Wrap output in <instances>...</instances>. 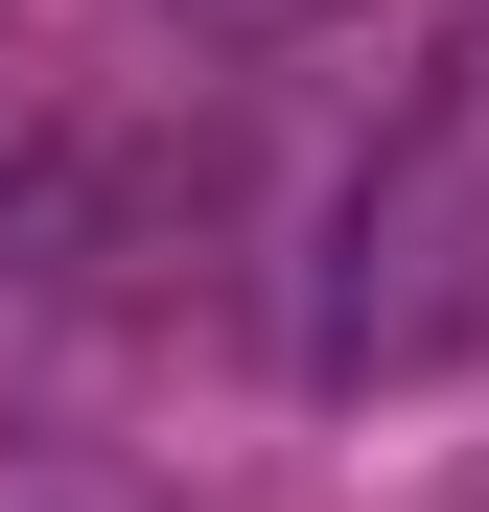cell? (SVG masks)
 Returning <instances> with one entry per match:
<instances>
[{"instance_id":"1","label":"cell","mask_w":489,"mask_h":512,"mask_svg":"<svg viewBox=\"0 0 489 512\" xmlns=\"http://www.w3.org/2000/svg\"><path fill=\"white\" fill-rule=\"evenodd\" d=\"M466 303H489V117H466V94H420V117H396V163L350 187L326 373H420V350H466Z\"/></svg>"}]
</instances>
